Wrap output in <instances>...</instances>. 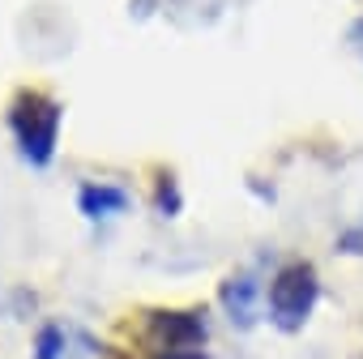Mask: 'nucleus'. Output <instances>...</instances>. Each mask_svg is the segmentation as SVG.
Here are the masks:
<instances>
[{
    "label": "nucleus",
    "mask_w": 363,
    "mask_h": 359,
    "mask_svg": "<svg viewBox=\"0 0 363 359\" xmlns=\"http://www.w3.org/2000/svg\"><path fill=\"white\" fill-rule=\"evenodd\" d=\"M316 304V274L308 265H286L269 282V316L282 329H299Z\"/></svg>",
    "instance_id": "obj_1"
},
{
    "label": "nucleus",
    "mask_w": 363,
    "mask_h": 359,
    "mask_svg": "<svg viewBox=\"0 0 363 359\" xmlns=\"http://www.w3.org/2000/svg\"><path fill=\"white\" fill-rule=\"evenodd\" d=\"M13 128H18V141L26 150L30 162H48L52 150H56V128H60V111L56 103H48L43 94H22L18 111H13Z\"/></svg>",
    "instance_id": "obj_2"
},
{
    "label": "nucleus",
    "mask_w": 363,
    "mask_h": 359,
    "mask_svg": "<svg viewBox=\"0 0 363 359\" xmlns=\"http://www.w3.org/2000/svg\"><path fill=\"white\" fill-rule=\"evenodd\" d=\"M252 299H257V282L252 278H231L227 291H223V304H227L231 321H240V325L252 321Z\"/></svg>",
    "instance_id": "obj_3"
},
{
    "label": "nucleus",
    "mask_w": 363,
    "mask_h": 359,
    "mask_svg": "<svg viewBox=\"0 0 363 359\" xmlns=\"http://www.w3.org/2000/svg\"><path fill=\"white\" fill-rule=\"evenodd\" d=\"M124 193L120 189H107V184H99V189H86L82 193V210L90 214V219H107L111 210H124Z\"/></svg>",
    "instance_id": "obj_4"
}]
</instances>
